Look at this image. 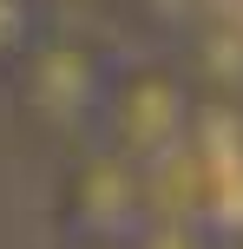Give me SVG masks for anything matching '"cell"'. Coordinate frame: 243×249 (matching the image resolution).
<instances>
[{"instance_id":"52a82bcc","label":"cell","mask_w":243,"mask_h":249,"mask_svg":"<svg viewBox=\"0 0 243 249\" xmlns=\"http://www.w3.org/2000/svg\"><path fill=\"white\" fill-rule=\"evenodd\" d=\"M131 249H224L210 236V223H197V216H151V223L131 236Z\"/></svg>"},{"instance_id":"ba28073f","label":"cell","mask_w":243,"mask_h":249,"mask_svg":"<svg viewBox=\"0 0 243 249\" xmlns=\"http://www.w3.org/2000/svg\"><path fill=\"white\" fill-rule=\"evenodd\" d=\"M66 249H105V243H66Z\"/></svg>"},{"instance_id":"6da1fadb","label":"cell","mask_w":243,"mask_h":249,"mask_svg":"<svg viewBox=\"0 0 243 249\" xmlns=\"http://www.w3.org/2000/svg\"><path fill=\"white\" fill-rule=\"evenodd\" d=\"M112 79H118V66H112V53H105V39L53 26L33 46V59L13 72V105H20V118L33 124L39 138L79 144L86 131L105 124Z\"/></svg>"},{"instance_id":"7a4b0ae2","label":"cell","mask_w":243,"mask_h":249,"mask_svg":"<svg viewBox=\"0 0 243 249\" xmlns=\"http://www.w3.org/2000/svg\"><path fill=\"white\" fill-rule=\"evenodd\" d=\"M53 216H59L66 243H105V249H131L145 223H151V177L131 151L118 144H79L73 171L53 190Z\"/></svg>"},{"instance_id":"3957f363","label":"cell","mask_w":243,"mask_h":249,"mask_svg":"<svg viewBox=\"0 0 243 249\" xmlns=\"http://www.w3.org/2000/svg\"><path fill=\"white\" fill-rule=\"evenodd\" d=\"M197 99L204 92L184 72V59H131L112 79L99 138L118 144V151H131L138 164H151V158H165V151L184 144V131L197 118Z\"/></svg>"},{"instance_id":"8992f818","label":"cell","mask_w":243,"mask_h":249,"mask_svg":"<svg viewBox=\"0 0 243 249\" xmlns=\"http://www.w3.org/2000/svg\"><path fill=\"white\" fill-rule=\"evenodd\" d=\"M197 20H210V0H125V26H138L151 39H178L184 46V33Z\"/></svg>"},{"instance_id":"5b68a950","label":"cell","mask_w":243,"mask_h":249,"mask_svg":"<svg viewBox=\"0 0 243 249\" xmlns=\"http://www.w3.org/2000/svg\"><path fill=\"white\" fill-rule=\"evenodd\" d=\"M46 33L53 26H46V7H39V0H0V79L20 72Z\"/></svg>"},{"instance_id":"277c9868","label":"cell","mask_w":243,"mask_h":249,"mask_svg":"<svg viewBox=\"0 0 243 249\" xmlns=\"http://www.w3.org/2000/svg\"><path fill=\"white\" fill-rule=\"evenodd\" d=\"M184 72L197 79L204 99H243V20H197L184 33Z\"/></svg>"},{"instance_id":"9c48e42d","label":"cell","mask_w":243,"mask_h":249,"mask_svg":"<svg viewBox=\"0 0 243 249\" xmlns=\"http://www.w3.org/2000/svg\"><path fill=\"white\" fill-rule=\"evenodd\" d=\"M224 249H243V236H237V243H224Z\"/></svg>"}]
</instances>
